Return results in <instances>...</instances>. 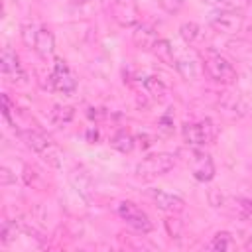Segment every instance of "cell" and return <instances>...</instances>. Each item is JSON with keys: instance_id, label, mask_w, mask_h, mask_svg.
Listing matches in <instances>:
<instances>
[{"instance_id": "10", "label": "cell", "mask_w": 252, "mask_h": 252, "mask_svg": "<svg viewBox=\"0 0 252 252\" xmlns=\"http://www.w3.org/2000/svg\"><path fill=\"white\" fill-rule=\"evenodd\" d=\"M211 24H213L217 30L224 32V33H234V32L240 28L242 20H240V16L234 14V12H220L219 16H215V18L211 20Z\"/></svg>"}, {"instance_id": "3", "label": "cell", "mask_w": 252, "mask_h": 252, "mask_svg": "<svg viewBox=\"0 0 252 252\" xmlns=\"http://www.w3.org/2000/svg\"><path fill=\"white\" fill-rule=\"evenodd\" d=\"M118 215H120V219L130 226V228H134L136 232H142V234H146V232H150L152 230V220H150V217L138 207V205H134L132 201H122V203H118Z\"/></svg>"}, {"instance_id": "18", "label": "cell", "mask_w": 252, "mask_h": 252, "mask_svg": "<svg viewBox=\"0 0 252 252\" xmlns=\"http://www.w3.org/2000/svg\"><path fill=\"white\" fill-rule=\"evenodd\" d=\"M156 4L167 14H177L183 6V0H156Z\"/></svg>"}, {"instance_id": "12", "label": "cell", "mask_w": 252, "mask_h": 252, "mask_svg": "<svg viewBox=\"0 0 252 252\" xmlns=\"http://www.w3.org/2000/svg\"><path fill=\"white\" fill-rule=\"evenodd\" d=\"M152 51H154V53L158 55V59L163 61L165 65H175V63H177L175 57H173V47H171L169 41H165V39H158V41L154 43Z\"/></svg>"}, {"instance_id": "2", "label": "cell", "mask_w": 252, "mask_h": 252, "mask_svg": "<svg viewBox=\"0 0 252 252\" xmlns=\"http://www.w3.org/2000/svg\"><path fill=\"white\" fill-rule=\"evenodd\" d=\"M205 71L217 83L230 85L236 79V71H234L232 63L226 57L219 55V53H207V57H205Z\"/></svg>"}, {"instance_id": "4", "label": "cell", "mask_w": 252, "mask_h": 252, "mask_svg": "<svg viewBox=\"0 0 252 252\" xmlns=\"http://www.w3.org/2000/svg\"><path fill=\"white\" fill-rule=\"evenodd\" d=\"M20 136H22V140L26 142V146H28L32 152L39 154L43 159H49L51 163H57V159H55V158H57V152H55V148L51 146L49 138H45L41 132H37V130H22Z\"/></svg>"}, {"instance_id": "13", "label": "cell", "mask_w": 252, "mask_h": 252, "mask_svg": "<svg viewBox=\"0 0 252 252\" xmlns=\"http://www.w3.org/2000/svg\"><path fill=\"white\" fill-rule=\"evenodd\" d=\"M159 37L154 33V30L152 28H148V26H140L136 32H134V41L138 43V45H142V47H154V43L158 41Z\"/></svg>"}, {"instance_id": "6", "label": "cell", "mask_w": 252, "mask_h": 252, "mask_svg": "<svg viewBox=\"0 0 252 252\" xmlns=\"http://www.w3.org/2000/svg\"><path fill=\"white\" fill-rule=\"evenodd\" d=\"M146 195L156 203L158 209L165 211V213H179L183 211L185 207V201L179 197V195H173V193H167L163 189H148Z\"/></svg>"}, {"instance_id": "15", "label": "cell", "mask_w": 252, "mask_h": 252, "mask_svg": "<svg viewBox=\"0 0 252 252\" xmlns=\"http://www.w3.org/2000/svg\"><path fill=\"white\" fill-rule=\"evenodd\" d=\"M209 248H211V250H228V248H232L230 234H228V232H219V234H215L213 240L209 242Z\"/></svg>"}, {"instance_id": "7", "label": "cell", "mask_w": 252, "mask_h": 252, "mask_svg": "<svg viewBox=\"0 0 252 252\" xmlns=\"http://www.w3.org/2000/svg\"><path fill=\"white\" fill-rule=\"evenodd\" d=\"M51 83H53V87L57 89V91H61V93H73L75 89H77V79H75V75L71 73V69L65 65V61H61V59H57L55 61V69H53V73H51Z\"/></svg>"}, {"instance_id": "5", "label": "cell", "mask_w": 252, "mask_h": 252, "mask_svg": "<svg viewBox=\"0 0 252 252\" xmlns=\"http://www.w3.org/2000/svg\"><path fill=\"white\" fill-rule=\"evenodd\" d=\"M183 140L189 146H205L213 140L215 136V128L209 120L205 122H193V124H185L183 126Z\"/></svg>"}, {"instance_id": "14", "label": "cell", "mask_w": 252, "mask_h": 252, "mask_svg": "<svg viewBox=\"0 0 252 252\" xmlns=\"http://www.w3.org/2000/svg\"><path fill=\"white\" fill-rule=\"evenodd\" d=\"M110 144H112L118 152L126 154V152H132V148H134V138H132L130 134H126V132H120V134H116V136L112 138Z\"/></svg>"}, {"instance_id": "21", "label": "cell", "mask_w": 252, "mask_h": 252, "mask_svg": "<svg viewBox=\"0 0 252 252\" xmlns=\"http://www.w3.org/2000/svg\"><path fill=\"white\" fill-rule=\"evenodd\" d=\"M2 102H4V116L8 118V114H10V110H12V104H10L8 94H4V96H2Z\"/></svg>"}, {"instance_id": "16", "label": "cell", "mask_w": 252, "mask_h": 252, "mask_svg": "<svg viewBox=\"0 0 252 252\" xmlns=\"http://www.w3.org/2000/svg\"><path fill=\"white\" fill-rule=\"evenodd\" d=\"M146 89H148L150 94L156 96V98H163V96L167 94V87H165L159 79H154V77L146 79Z\"/></svg>"}, {"instance_id": "19", "label": "cell", "mask_w": 252, "mask_h": 252, "mask_svg": "<svg viewBox=\"0 0 252 252\" xmlns=\"http://www.w3.org/2000/svg\"><path fill=\"white\" fill-rule=\"evenodd\" d=\"M219 8H224V10H236V8H242L246 6V0H207Z\"/></svg>"}, {"instance_id": "1", "label": "cell", "mask_w": 252, "mask_h": 252, "mask_svg": "<svg viewBox=\"0 0 252 252\" xmlns=\"http://www.w3.org/2000/svg\"><path fill=\"white\" fill-rule=\"evenodd\" d=\"M173 165H175V158L171 154H152L138 163L136 175L142 179H154L173 169Z\"/></svg>"}, {"instance_id": "20", "label": "cell", "mask_w": 252, "mask_h": 252, "mask_svg": "<svg viewBox=\"0 0 252 252\" xmlns=\"http://www.w3.org/2000/svg\"><path fill=\"white\" fill-rule=\"evenodd\" d=\"M53 116L57 118V122H67V120H71L73 110L71 108H55L53 110Z\"/></svg>"}, {"instance_id": "9", "label": "cell", "mask_w": 252, "mask_h": 252, "mask_svg": "<svg viewBox=\"0 0 252 252\" xmlns=\"http://www.w3.org/2000/svg\"><path fill=\"white\" fill-rule=\"evenodd\" d=\"M215 173V165H213V159L207 156V154H201V152H195V158H193V175L195 179L199 181H209Z\"/></svg>"}, {"instance_id": "8", "label": "cell", "mask_w": 252, "mask_h": 252, "mask_svg": "<svg viewBox=\"0 0 252 252\" xmlns=\"http://www.w3.org/2000/svg\"><path fill=\"white\" fill-rule=\"evenodd\" d=\"M33 49L41 57H47V55H51L55 51V37L47 28H39L33 33Z\"/></svg>"}, {"instance_id": "11", "label": "cell", "mask_w": 252, "mask_h": 252, "mask_svg": "<svg viewBox=\"0 0 252 252\" xmlns=\"http://www.w3.org/2000/svg\"><path fill=\"white\" fill-rule=\"evenodd\" d=\"M0 65H2V73H4V75H8V77H16V75L24 77L22 65H20V61H18V55H16L12 49H4L2 59H0Z\"/></svg>"}, {"instance_id": "17", "label": "cell", "mask_w": 252, "mask_h": 252, "mask_svg": "<svg viewBox=\"0 0 252 252\" xmlns=\"http://www.w3.org/2000/svg\"><path fill=\"white\" fill-rule=\"evenodd\" d=\"M179 33H181V37H183L187 43H193V41L199 37V26L193 24V22H187V24H183V26L179 28Z\"/></svg>"}]
</instances>
